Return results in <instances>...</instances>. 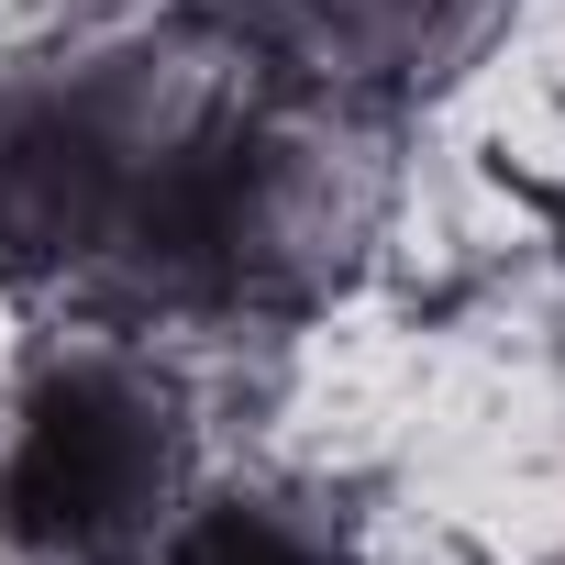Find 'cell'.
I'll return each mask as SVG.
<instances>
[{"label": "cell", "instance_id": "1", "mask_svg": "<svg viewBox=\"0 0 565 565\" xmlns=\"http://www.w3.org/2000/svg\"><path fill=\"white\" fill-rule=\"evenodd\" d=\"M167 499V411L111 377V366H67L23 399L12 455H0V532L56 554V565H100L122 543H145Z\"/></svg>", "mask_w": 565, "mask_h": 565}, {"label": "cell", "instance_id": "2", "mask_svg": "<svg viewBox=\"0 0 565 565\" xmlns=\"http://www.w3.org/2000/svg\"><path fill=\"white\" fill-rule=\"evenodd\" d=\"M167 565H333V543L300 532V521H277V510L222 499V510H200V521L167 543Z\"/></svg>", "mask_w": 565, "mask_h": 565}]
</instances>
